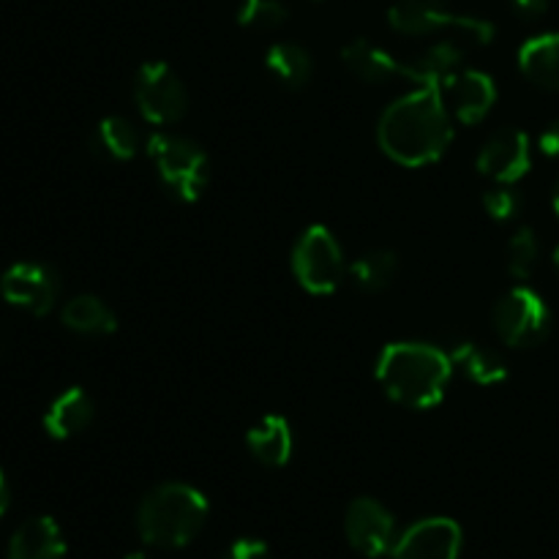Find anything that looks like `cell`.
Masks as SVG:
<instances>
[{
    "mask_svg": "<svg viewBox=\"0 0 559 559\" xmlns=\"http://www.w3.org/2000/svg\"><path fill=\"white\" fill-rule=\"evenodd\" d=\"M453 140V115L442 87H415L396 98L377 123L382 153L402 167H426L445 156Z\"/></svg>",
    "mask_w": 559,
    "mask_h": 559,
    "instance_id": "obj_1",
    "label": "cell"
},
{
    "mask_svg": "<svg viewBox=\"0 0 559 559\" xmlns=\"http://www.w3.org/2000/svg\"><path fill=\"white\" fill-rule=\"evenodd\" d=\"M374 374L391 402L407 409H431L445 399L453 360L435 344L396 342L382 349Z\"/></svg>",
    "mask_w": 559,
    "mask_h": 559,
    "instance_id": "obj_2",
    "label": "cell"
},
{
    "mask_svg": "<svg viewBox=\"0 0 559 559\" xmlns=\"http://www.w3.org/2000/svg\"><path fill=\"white\" fill-rule=\"evenodd\" d=\"M207 497L189 484H158L136 508V533L153 549H183L207 524Z\"/></svg>",
    "mask_w": 559,
    "mask_h": 559,
    "instance_id": "obj_3",
    "label": "cell"
},
{
    "mask_svg": "<svg viewBox=\"0 0 559 559\" xmlns=\"http://www.w3.org/2000/svg\"><path fill=\"white\" fill-rule=\"evenodd\" d=\"M145 151L156 164L158 180L173 200L191 205L211 183V158L200 142L173 131H156L145 140Z\"/></svg>",
    "mask_w": 559,
    "mask_h": 559,
    "instance_id": "obj_4",
    "label": "cell"
},
{
    "mask_svg": "<svg viewBox=\"0 0 559 559\" xmlns=\"http://www.w3.org/2000/svg\"><path fill=\"white\" fill-rule=\"evenodd\" d=\"M388 22L402 36H435V33H453L469 44L495 41V25L484 16L456 14L448 9L445 0H396L388 11Z\"/></svg>",
    "mask_w": 559,
    "mask_h": 559,
    "instance_id": "obj_5",
    "label": "cell"
},
{
    "mask_svg": "<svg viewBox=\"0 0 559 559\" xmlns=\"http://www.w3.org/2000/svg\"><path fill=\"white\" fill-rule=\"evenodd\" d=\"M293 273L311 295H333L347 278L342 243L325 224L304 229L293 249Z\"/></svg>",
    "mask_w": 559,
    "mask_h": 559,
    "instance_id": "obj_6",
    "label": "cell"
},
{
    "mask_svg": "<svg viewBox=\"0 0 559 559\" xmlns=\"http://www.w3.org/2000/svg\"><path fill=\"white\" fill-rule=\"evenodd\" d=\"M134 102L142 118L153 126H175L189 112V87L164 60H147L134 76Z\"/></svg>",
    "mask_w": 559,
    "mask_h": 559,
    "instance_id": "obj_7",
    "label": "cell"
},
{
    "mask_svg": "<svg viewBox=\"0 0 559 559\" xmlns=\"http://www.w3.org/2000/svg\"><path fill=\"white\" fill-rule=\"evenodd\" d=\"M495 331L508 347L533 349L551 333V311L546 300L530 287H513L502 295L491 311Z\"/></svg>",
    "mask_w": 559,
    "mask_h": 559,
    "instance_id": "obj_8",
    "label": "cell"
},
{
    "mask_svg": "<svg viewBox=\"0 0 559 559\" xmlns=\"http://www.w3.org/2000/svg\"><path fill=\"white\" fill-rule=\"evenodd\" d=\"M63 293V278L47 262H14L0 276V295L5 304L27 311L33 317H44L58 306Z\"/></svg>",
    "mask_w": 559,
    "mask_h": 559,
    "instance_id": "obj_9",
    "label": "cell"
},
{
    "mask_svg": "<svg viewBox=\"0 0 559 559\" xmlns=\"http://www.w3.org/2000/svg\"><path fill=\"white\" fill-rule=\"evenodd\" d=\"M344 533L360 557L380 559L393 551L399 540L396 519L374 497H355L344 516Z\"/></svg>",
    "mask_w": 559,
    "mask_h": 559,
    "instance_id": "obj_10",
    "label": "cell"
},
{
    "mask_svg": "<svg viewBox=\"0 0 559 559\" xmlns=\"http://www.w3.org/2000/svg\"><path fill=\"white\" fill-rule=\"evenodd\" d=\"M464 535L453 519L431 516L420 519L413 527L399 533L393 546V559H459Z\"/></svg>",
    "mask_w": 559,
    "mask_h": 559,
    "instance_id": "obj_11",
    "label": "cell"
},
{
    "mask_svg": "<svg viewBox=\"0 0 559 559\" xmlns=\"http://www.w3.org/2000/svg\"><path fill=\"white\" fill-rule=\"evenodd\" d=\"M478 173L495 183H516L533 167L530 136L519 129H500L484 142L475 162Z\"/></svg>",
    "mask_w": 559,
    "mask_h": 559,
    "instance_id": "obj_12",
    "label": "cell"
},
{
    "mask_svg": "<svg viewBox=\"0 0 559 559\" xmlns=\"http://www.w3.org/2000/svg\"><path fill=\"white\" fill-rule=\"evenodd\" d=\"M448 109L462 126H478L497 102V85L486 71L462 69L442 87Z\"/></svg>",
    "mask_w": 559,
    "mask_h": 559,
    "instance_id": "obj_13",
    "label": "cell"
},
{
    "mask_svg": "<svg viewBox=\"0 0 559 559\" xmlns=\"http://www.w3.org/2000/svg\"><path fill=\"white\" fill-rule=\"evenodd\" d=\"M464 63V41L462 38H442L431 44L413 60L402 63V76L413 82L415 87H445Z\"/></svg>",
    "mask_w": 559,
    "mask_h": 559,
    "instance_id": "obj_14",
    "label": "cell"
},
{
    "mask_svg": "<svg viewBox=\"0 0 559 559\" xmlns=\"http://www.w3.org/2000/svg\"><path fill=\"white\" fill-rule=\"evenodd\" d=\"M246 451L251 453L257 464L267 469H278L293 459L295 435L293 426L284 415H265L260 424H254L246 435Z\"/></svg>",
    "mask_w": 559,
    "mask_h": 559,
    "instance_id": "obj_15",
    "label": "cell"
},
{
    "mask_svg": "<svg viewBox=\"0 0 559 559\" xmlns=\"http://www.w3.org/2000/svg\"><path fill=\"white\" fill-rule=\"evenodd\" d=\"M93 418H96V404L91 393L85 388H69L55 396V402L44 413V431L52 440L63 442L82 435L93 424Z\"/></svg>",
    "mask_w": 559,
    "mask_h": 559,
    "instance_id": "obj_16",
    "label": "cell"
},
{
    "mask_svg": "<svg viewBox=\"0 0 559 559\" xmlns=\"http://www.w3.org/2000/svg\"><path fill=\"white\" fill-rule=\"evenodd\" d=\"M342 63L364 85H385L402 76V60L369 38H353L342 47Z\"/></svg>",
    "mask_w": 559,
    "mask_h": 559,
    "instance_id": "obj_17",
    "label": "cell"
},
{
    "mask_svg": "<svg viewBox=\"0 0 559 559\" xmlns=\"http://www.w3.org/2000/svg\"><path fill=\"white\" fill-rule=\"evenodd\" d=\"M66 538L52 516H33L14 530L9 559H63Z\"/></svg>",
    "mask_w": 559,
    "mask_h": 559,
    "instance_id": "obj_18",
    "label": "cell"
},
{
    "mask_svg": "<svg viewBox=\"0 0 559 559\" xmlns=\"http://www.w3.org/2000/svg\"><path fill=\"white\" fill-rule=\"evenodd\" d=\"M267 74L289 93H300L314 80V58L304 44L276 41L265 52Z\"/></svg>",
    "mask_w": 559,
    "mask_h": 559,
    "instance_id": "obj_19",
    "label": "cell"
},
{
    "mask_svg": "<svg viewBox=\"0 0 559 559\" xmlns=\"http://www.w3.org/2000/svg\"><path fill=\"white\" fill-rule=\"evenodd\" d=\"M519 69L540 91L559 93V33H540L524 41Z\"/></svg>",
    "mask_w": 559,
    "mask_h": 559,
    "instance_id": "obj_20",
    "label": "cell"
},
{
    "mask_svg": "<svg viewBox=\"0 0 559 559\" xmlns=\"http://www.w3.org/2000/svg\"><path fill=\"white\" fill-rule=\"evenodd\" d=\"M142 151V136L136 126L123 115H109L96 126L91 140V153L98 162L120 164L131 162Z\"/></svg>",
    "mask_w": 559,
    "mask_h": 559,
    "instance_id": "obj_21",
    "label": "cell"
},
{
    "mask_svg": "<svg viewBox=\"0 0 559 559\" xmlns=\"http://www.w3.org/2000/svg\"><path fill=\"white\" fill-rule=\"evenodd\" d=\"M402 271V260L393 249H369L347 267V276L358 293L366 295H380L393 287Z\"/></svg>",
    "mask_w": 559,
    "mask_h": 559,
    "instance_id": "obj_22",
    "label": "cell"
},
{
    "mask_svg": "<svg viewBox=\"0 0 559 559\" xmlns=\"http://www.w3.org/2000/svg\"><path fill=\"white\" fill-rule=\"evenodd\" d=\"M60 320L80 336H112L118 331V314L98 295H76L66 300Z\"/></svg>",
    "mask_w": 559,
    "mask_h": 559,
    "instance_id": "obj_23",
    "label": "cell"
},
{
    "mask_svg": "<svg viewBox=\"0 0 559 559\" xmlns=\"http://www.w3.org/2000/svg\"><path fill=\"white\" fill-rule=\"evenodd\" d=\"M448 355H451L453 366L462 369L464 377L475 385L491 388L502 385L508 380V364L497 349L475 342H459Z\"/></svg>",
    "mask_w": 559,
    "mask_h": 559,
    "instance_id": "obj_24",
    "label": "cell"
},
{
    "mask_svg": "<svg viewBox=\"0 0 559 559\" xmlns=\"http://www.w3.org/2000/svg\"><path fill=\"white\" fill-rule=\"evenodd\" d=\"M235 20L251 33H276L287 25L289 11L282 0H240Z\"/></svg>",
    "mask_w": 559,
    "mask_h": 559,
    "instance_id": "obj_25",
    "label": "cell"
},
{
    "mask_svg": "<svg viewBox=\"0 0 559 559\" xmlns=\"http://www.w3.org/2000/svg\"><path fill=\"white\" fill-rule=\"evenodd\" d=\"M540 257V243L535 229L522 227L513 233V238L506 246V267L513 278L524 282V278L533 276V271L538 267Z\"/></svg>",
    "mask_w": 559,
    "mask_h": 559,
    "instance_id": "obj_26",
    "label": "cell"
},
{
    "mask_svg": "<svg viewBox=\"0 0 559 559\" xmlns=\"http://www.w3.org/2000/svg\"><path fill=\"white\" fill-rule=\"evenodd\" d=\"M484 207L495 222H513L522 213L524 197L513 183H495L486 189Z\"/></svg>",
    "mask_w": 559,
    "mask_h": 559,
    "instance_id": "obj_27",
    "label": "cell"
},
{
    "mask_svg": "<svg viewBox=\"0 0 559 559\" xmlns=\"http://www.w3.org/2000/svg\"><path fill=\"white\" fill-rule=\"evenodd\" d=\"M222 559H273L265 540L260 538H238L229 544Z\"/></svg>",
    "mask_w": 559,
    "mask_h": 559,
    "instance_id": "obj_28",
    "label": "cell"
},
{
    "mask_svg": "<svg viewBox=\"0 0 559 559\" xmlns=\"http://www.w3.org/2000/svg\"><path fill=\"white\" fill-rule=\"evenodd\" d=\"M522 20H538L549 11V0H508Z\"/></svg>",
    "mask_w": 559,
    "mask_h": 559,
    "instance_id": "obj_29",
    "label": "cell"
},
{
    "mask_svg": "<svg viewBox=\"0 0 559 559\" xmlns=\"http://www.w3.org/2000/svg\"><path fill=\"white\" fill-rule=\"evenodd\" d=\"M538 147L549 158H559V118L551 120V123L546 126L544 134H540V140H538Z\"/></svg>",
    "mask_w": 559,
    "mask_h": 559,
    "instance_id": "obj_30",
    "label": "cell"
},
{
    "mask_svg": "<svg viewBox=\"0 0 559 559\" xmlns=\"http://www.w3.org/2000/svg\"><path fill=\"white\" fill-rule=\"evenodd\" d=\"M9 506H11V486H9V478L3 475V469H0V519L5 516Z\"/></svg>",
    "mask_w": 559,
    "mask_h": 559,
    "instance_id": "obj_31",
    "label": "cell"
},
{
    "mask_svg": "<svg viewBox=\"0 0 559 559\" xmlns=\"http://www.w3.org/2000/svg\"><path fill=\"white\" fill-rule=\"evenodd\" d=\"M551 202H555V211L559 213V178L555 180V189H551Z\"/></svg>",
    "mask_w": 559,
    "mask_h": 559,
    "instance_id": "obj_32",
    "label": "cell"
},
{
    "mask_svg": "<svg viewBox=\"0 0 559 559\" xmlns=\"http://www.w3.org/2000/svg\"><path fill=\"white\" fill-rule=\"evenodd\" d=\"M123 559H151V557H147L145 551H131V555L123 557Z\"/></svg>",
    "mask_w": 559,
    "mask_h": 559,
    "instance_id": "obj_33",
    "label": "cell"
},
{
    "mask_svg": "<svg viewBox=\"0 0 559 559\" xmlns=\"http://www.w3.org/2000/svg\"><path fill=\"white\" fill-rule=\"evenodd\" d=\"M555 267H557V276H559V246L555 249Z\"/></svg>",
    "mask_w": 559,
    "mask_h": 559,
    "instance_id": "obj_34",
    "label": "cell"
},
{
    "mask_svg": "<svg viewBox=\"0 0 559 559\" xmlns=\"http://www.w3.org/2000/svg\"><path fill=\"white\" fill-rule=\"evenodd\" d=\"M0 355H3V344H0Z\"/></svg>",
    "mask_w": 559,
    "mask_h": 559,
    "instance_id": "obj_35",
    "label": "cell"
}]
</instances>
